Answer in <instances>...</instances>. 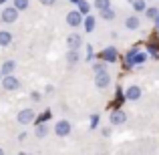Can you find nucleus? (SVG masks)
<instances>
[{
	"label": "nucleus",
	"instance_id": "nucleus-1",
	"mask_svg": "<svg viewBox=\"0 0 159 155\" xmlns=\"http://www.w3.org/2000/svg\"><path fill=\"white\" fill-rule=\"evenodd\" d=\"M18 8L16 6H6L2 12H0V20L2 22H6V24H12V22H16L18 20Z\"/></svg>",
	"mask_w": 159,
	"mask_h": 155
},
{
	"label": "nucleus",
	"instance_id": "nucleus-2",
	"mask_svg": "<svg viewBox=\"0 0 159 155\" xmlns=\"http://www.w3.org/2000/svg\"><path fill=\"white\" fill-rule=\"evenodd\" d=\"M34 119H36V113L32 111V109H22V111H18V115H16V121H18L20 125H30Z\"/></svg>",
	"mask_w": 159,
	"mask_h": 155
},
{
	"label": "nucleus",
	"instance_id": "nucleus-3",
	"mask_svg": "<svg viewBox=\"0 0 159 155\" xmlns=\"http://www.w3.org/2000/svg\"><path fill=\"white\" fill-rule=\"evenodd\" d=\"M2 87L6 91H16V89H20V79H16L14 75H4L2 77Z\"/></svg>",
	"mask_w": 159,
	"mask_h": 155
},
{
	"label": "nucleus",
	"instance_id": "nucleus-4",
	"mask_svg": "<svg viewBox=\"0 0 159 155\" xmlns=\"http://www.w3.org/2000/svg\"><path fill=\"white\" fill-rule=\"evenodd\" d=\"M95 85H97L99 89H107V87L111 85V75H109V71L95 73Z\"/></svg>",
	"mask_w": 159,
	"mask_h": 155
},
{
	"label": "nucleus",
	"instance_id": "nucleus-5",
	"mask_svg": "<svg viewBox=\"0 0 159 155\" xmlns=\"http://www.w3.org/2000/svg\"><path fill=\"white\" fill-rule=\"evenodd\" d=\"M66 24H69V26H73V28H77V26H81L83 24V12L79 10H70L69 14H66Z\"/></svg>",
	"mask_w": 159,
	"mask_h": 155
},
{
	"label": "nucleus",
	"instance_id": "nucleus-6",
	"mask_svg": "<svg viewBox=\"0 0 159 155\" xmlns=\"http://www.w3.org/2000/svg\"><path fill=\"white\" fill-rule=\"evenodd\" d=\"M70 129H73V127H70L69 121H58V123L54 125V133H57L58 137H66L70 133Z\"/></svg>",
	"mask_w": 159,
	"mask_h": 155
},
{
	"label": "nucleus",
	"instance_id": "nucleus-7",
	"mask_svg": "<svg viewBox=\"0 0 159 155\" xmlns=\"http://www.w3.org/2000/svg\"><path fill=\"white\" fill-rule=\"evenodd\" d=\"M66 47H69V48H81V47H83L81 34H77V32L69 34V36H66Z\"/></svg>",
	"mask_w": 159,
	"mask_h": 155
},
{
	"label": "nucleus",
	"instance_id": "nucleus-8",
	"mask_svg": "<svg viewBox=\"0 0 159 155\" xmlns=\"http://www.w3.org/2000/svg\"><path fill=\"white\" fill-rule=\"evenodd\" d=\"M109 121H111V125H123L125 121H127V115H125V111H113L111 117H109Z\"/></svg>",
	"mask_w": 159,
	"mask_h": 155
},
{
	"label": "nucleus",
	"instance_id": "nucleus-9",
	"mask_svg": "<svg viewBox=\"0 0 159 155\" xmlns=\"http://www.w3.org/2000/svg\"><path fill=\"white\" fill-rule=\"evenodd\" d=\"M125 97L129 99V101H137V99L141 97V89L137 85H133V87H129L127 91H125Z\"/></svg>",
	"mask_w": 159,
	"mask_h": 155
},
{
	"label": "nucleus",
	"instance_id": "nucleus-10",
	"mask_svg": "<svg viewBox=\"0 0 159 155\" xmlns=\"http://www.w3.org/2000/svg\"><path fill=\"white\" fill-rule=\"evenodd\" d=\"M101 57H103V61H105V62H115V61H117V51H115L113 47H109V48H105V51H103Z\"/></svg>",
	"mask_w": 159,
	"mask_h": 155
},
{
	"label": "nucleus",
	"instance_id": "nucleus-11",
	"mask_svg": "<svg viewBox=\"0 0 159 155\" xmlns=\"http://www.w3.org/2000/svg\"><path fill=\"white\" fill-rule=\"evenodd\" d=\"M34 135H36V137H40V139L48 135V125H47V121H40V123L36 125V129H34Z\"/></svg>",
	"mask_w": 159,
	"mask_h": 155
},
{
	"label": "nucleus",
	"instance_id": "nucleus-12",
	"mask_svg": "<svg viewBox=\"0 0 159 155\" xmlns=\"http://www.w3.org/2000/svg\"><path fill=\"white\" fill-rule=\"evenodd\" d=\"M12 43V34L8 30H0V47H10Z\"/></svg>",
	"mask_w": 159,
	"mask_h": 155
},
{
	"label": "nucleus",
	"instance_id": "nucleus-13",
	"mask_svg": "<svg viewBox=\"0 0 159 155\" xmlns=\"http://www.w3.org/2000/svg\"><path fill=\"white\" fill-rule=\"evenodd\" d=\"M83 22H85V30H87V32H93V30H95V24H97V20H95L93 14H89L85 20H83Z\"/></svg>",
	"mask_w": 159,
	"mask_h": 155
},
{
	"label": "nucleus",
	"instance_id": "nucleus-14",
	"mask_svg": "<svg viewBox=\"0 0 159 155\" xmlns=\"http://www.w3.org/2000/svg\"><path fill=\"white\" fill-rule=\"evenodd\" d=\"M125 26H127L129 30H135V28H139V16H129V18L125 20Z\"/></svg>",
	"mask_w": 159,
	"mask_h": 155
},
{
	"label": "nucleus",
	"instance_id": "nucleus-15",
	"mask_svg": "<svg viewBox=\"0 0 159 155\" xmlns=\"http://www.w3.org/2000/svg\"><path fill=\"white\" fill-rule=\"evenodd\" d=\"M14 69H16V62L14 61H6L0 71H2V75H12V73H14Z\"/></svg>",
	"mask_w": 159,
	"mask_h": 155
},
{
	"label": "nucleus",
	"instance_id": "nucleus-16",
	"mask_svg": "<svg viewBox=\"0 0 159 155\" xmlns=\"http://www.w3.org/2000/svg\"><path fill=\"white\" fill-rule=\"evenodd\" d=\"M66 61H69L70 65H77L79 62V48H70L69 54H66Z\"/></svg>",
	"mask_w": 159,
	"mask_h": 155
},
{
	"label": "nucleus",
	"instance_id": "nucleus-17",
	"mask_svg": "<svg viewBox=\"0 0 159 155\" xmlns=\"http://www.w3.org/2000/svg\"><path fill=\"white\" fill-rule=\"evenodd\" d=\"M99 12H101V18H105V20H113V18H115V10H113L111 6L103 8V10H99Z\"/></svg>",
	"mask_w": 159,
	"mask_h": 155
},
{
	"label": "nucleus",
	"instance_id": "nucleus-18",
	"mask_svg": "<svg viewBox=\"0 0 159 155\" xmlns=\"http://www.w3.org/2000/svg\"><path fill=\"white\" fill-rule=\"evenodd\" d=\"M133 8H135L137 12H145L147 4H145V0H133Z\"/></svg>",
	"mask_w": 159,
	"mask_h": 155
},
{
	"label": "nucleus",
	"instance_id": "nucleus-19",
	"mask_svg": "<svg viewBox=\"0 0 159 155\" xmlns=\"http://www.w3.org/2000/svg\"><path fill=\"white\" fill-rule=\"evenodd\" d=\"M12 6H16L18 10H26L28 8V0H12Z\"/></svg>",
	"mask_w": 159,
	"mask_h": 155
},
{
	"label": "nucleus",
	"instance_id": "nucleus-20",
	"mask_svg": "<svg viewBox=\"0 0 159 155\" xmlns=\"http://www.w3.org/2000/svg\"><path fill=\"white\" fill-rule=\"evenodd\" d=\"M109 6H111L109 0H95V8L97 10H103V8H109Z\"/></svg>",
	"mask_w": 159,
	"mask_h": 155
},
{
	"label": "nucleus",
	"instance_id": "nucleus-21",
	"mask_svg": "<svg viewBox=\"0 0 159 155\" xmlns=\"http://www.w3.org/2000/svg\"><path fill=\"white\" fill-rule=\"evenodd\" d=\"M145 61H147V54L135 51V65H141V62H145Z\"/></svg>",
	"mask_w": 159,
	"mask_h": 155
},
{
	"label": "nucleus",
	"instance_id": "nucleus-22",
	"mask_svg": "<svg viewBox=\"0 0 159 155\" xmlns=\"http://www.w3.org/2000/svg\"><path fill=\"white\" fill-rule=\"evenodd\" d=\"M135 51H137V48L129 51V52H127V57H125V58H127V65H129V66H133V65H135Z\"/></svg>",
	"mask_w": 159,
	"mask_h": 155
},
{
	"label": "nucleus",
	"instance_id": "nucleus-23",
	"mask_svg": "<svg viewBox=\"0 0 159 155\" xmlns=\"http://www.w3.org/2000/svg\"><path fill=\"white\" fill-rule=\"evenodd\" d=\"M77 8L79 10L83 12V14H87V12H89V4L85 2V0H79V4H77Z\"/></svg>",
	"mask_w": 159,
	"mask_h": 155
},
{
	"label": "nucleus",
	"instance_id": "nucleus-24",
	"mask_svg": "<svg viewBox=\"0 0 159 155\" xmlns=\"http://www.w3.org/2000/svg\"><path fill=\"white\" fill-rule=\"evenodd\" d=\"M145 12H147V16H149V18H153V20H155V18H157V14H159L157 8H145Z\"/></svg>",
	"mask_w": 159,
	"mask_h": 155
},
{
	"label": "nucleus",
	"instance_id": "nucleus-25",
	"mask_svg": "<svg viewBox=\"0 0 159 155\" xmlns=\"http://www.w3.org/2000/svg\"><path fill=\"white\" fill-rule=\"evenodd\" d=\"M93 71H95V73H101V71H107V65H105V62H97V65H93Z\"/></svg>",
	"mask_w": 159,
	"mask_h": 155
},
{
	"label": "nucleus",
	"instance_id": "nucleus-26",
	"mask_svg": "<svg viewBox=\"0 0 159 155\" xmlns=\"http://www.w3.org/2000/svg\"><path fill=\"white\" fill-rule=\"evenodd\" d=\"M97 125H99V115H93V117H91V127H97Z\"/></svg>",
	"mask_w": 159,
	"mask_h": 155
},
{
	"label": "nucleus",
	"instance_id": "nucleus-27",
	"mask_svg": "<svg viewBox=\"0 0 159 155\" xmlns=\"http://www.w3.org/2000/svg\"><path fill=\"white\" fill-rule=\"evenodd\" d=\"M30 99H32V101H40V93L32 91V93H30Z\"/></svg>",
	"mask_w": 159,
	"mask_h": 155
},
{
	"label": "nucleus",
	"instance_id": "nucleus-28",
	"mask_svg": "<svg viewBox=\"0 0 159 155\" xmlns=\"http://www.w3.org/2000/svg\"><path fill=\"white\" fill-rule=\"evenodd\" d=\"M48 119H51V111L43 113V115H40V119H39V121H48Z\"/></svg>",
	"mask_w": 159,
	"mask_h": 155
},
{
	"label": "nucleus",
	"instance_id": "nucleus-29",
	"mask_svg": "<svg viewBox=\"0 0 159 155\" xmlns=\"http://www.w3.org/2000/svg\"><path fill=\"white\" fill-rule=\"evenodd\" d=\"M39 2H40V4H44V6H52L57 0H39Z\"/></svg>",
	"mask_w": 159,
	"mask_h": 155
},
{
	"label": "nucleus",
	"instance_id": "nucleus-30",
	"mask_svg": "<svg viewBox=\"0 0 159 155\" xmlns=\"http://www.w3.org/2000/svg\"><path fill=\"white\" fill-rule=\"evenodd\" d=\"M93 58V47H87V61Z\"/></svg>",
	"mask_w": 159,
	"mask_h": 155
},
{
	"label": "nucleus",
	"instance_id": "nucleus-31",
	"mask_svg": "<svg viewBox=\"0 0 159 155\" xmlns=\"http://www.w3.org/2000/svg\"><path fill=\"white\" fill-rule=\"evenodd\" d=\"M149 52H151V54H153V57H155V58H159V52L155 51V48H149Z\"/></svg>",
	"mask_w": 159,
	"mask_h": 155
},
{
	"label": "nucleus",
	"instance_id": "nucleus-32",
	"mask_svg": "<svg viewBox=\"0 0 159 155\" xmlns=\"http://www.w3.org/2000/svg\"><path fill=\"white\" fill-rule=\"evenodd\" d=\"M69 2H73V4H79V0H69Z\"/></svg>",
	"mask_w": 159,
	"mask_h": 155
},
{
	"label": "nucleus",
	"instance_id": "nucleus-33",
	"mask_svg": "<svg viewBox=\"0 0 159 155\" xmlns=\"http://www.w3.org/2000/svg\"><path fill=\"white\" fill-rule=\"evenodd\" d=\"M2 77H4V75H2V71H0V81H2Z\"/></svg>",
	"mask_w": 159,
	"mask_h": 155
},
{
	"label": "nucleus",
	"instance_id": "nucleus-34",
	"mask_svg": "<svg viewBox=\"0 0 159 155\" xmlns=\"http://www.w3.org/2000/svg\"><path fill=\"white\" fill-rule=\"evenodd\" d=\"M4 2H8V0H0V4H4Z\"/></svg>",
	"mask_w": 159,
	"mask_h": 155
},
{
	"label": "nucleus",
	"instance_id": "nucleus-35",
	"mask_svg": "<svg viewBox=\"0 0 159 155\" xmlns=\"http://www.w3.org/2000/svg\"><path fill=\"white\" fill-rule=\"evenodd\" d=\"M2 153H4V149H0V155H2Z\"/></svg>",
	"mask_w": 159,
	"mask_h": 155
}]
</instances>
